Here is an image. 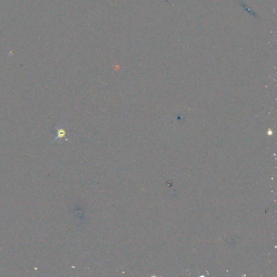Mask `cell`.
<instances>
[{"label":"cell","mask_w":277,"mask_h":277,"mask_svg":"<svg viewBox=\"0 0 277 277\" xmlns=\"http://www.w3.org/2000/svg\"><path fill=\"white\" fill-rule=\"evenodd\" d=\"M56 129H57V136H56V138H55L54 141H56L58 138H65V140L66 141L68 140V139L66 136L67 133H66V131H65V129L64 128H62V127H60V128L56 127Z\"/></svg>","instance_id":"6da1fadb"}]
</instances>
